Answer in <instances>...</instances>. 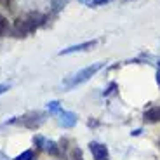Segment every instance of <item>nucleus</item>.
Instances as JSON below:
<instances>
[{
	"label": "nucleus",
	"instance_id": "nucleus-1",
	"mask_svg": "<svg viewBox=\"0 0 160 160\" xmlns=\"http://www.w3.org/2000/svg\"><path fill=\"white\" fill-rule=\"evenodd\" d=\"M103 68V63H96V64H91V66H87V68L80 70V72H77L75 75H72L70 78H66L63 82V87L64 89H73L77 87V85L84 84V82H87L91 77H94L99 70Z\"/></svg>",
	"mask_w": 160,
	"mask_h": 160
},
{
	"label": "nucleus",
	"instance_id": "nucleus-2",
	"mask_svg": "<svg viewBox=\"0 0 160 160\" xmlns=\"http://www.w3.org/2000/svg\"><path fill=\"white\" fill-rule=\"evenodd\" d=\"M38 14H28L26 18H23V19H18L16 24H14V33H16V37H26L30 35L32 32H35L37 24H38Z\"/></svg>",
	"mask_w": 160,
	"mask_h": 160
},
{
	"label": "nucleus",
	"instance_id": "nucleus-3",
	"mask_svg": "<svg viewBox=\"0 0 160 160\" xmlns=\"http://www.w3.org/2000/svg\"><path fill=\"white\" fill-rule=\"evenodd\" d=\"M12 122H18V124L24 125V127H28V129H37L44 122V115L40 112H32V113H26V115L19 117V120H12Z\"/></svg>",
	"mask_w": 160,
	"mask_h": 160
},
{
	"label": "nucleus",
	"instance_id": "nucleus-4",
	"mask_svg": "<svg viewBox=\"0 0 160 160\" xmlns=\"http://www.w3.org/2000/svg\"><path fill=\"white\" fill-rule=\"evenodd\" d=\"M89 148H91V153L94 157V160H108V150H106L104 144L94 141V143L89 144Z\"/></svg>",
	"mask_w": 160,
	"mask_h": 160
},
{
	"label": "nucleus",
	"instance_id": "nucleus-5",
	"mask_svg": "<svg viewBox=\"0 0 160 160\" xmlns=\"http://www.w3.org/2000/svg\"><path fill=\"white\" fill-rule=\"evenodd\" d=\"M96 44H98L96 40H91V42H84V44L72 45V47H68V49H63V51H61L59 54L63 56V54H72V52H82V51H87V49H92Z\"/></svg>",
	"mask_w": 160,
	"mask_h": 160
},
{
	"label": "nucleus",
	"instance_id": "nucleus-6",
	"mask_svg": "<svg viewBox=\"0 0 160 160\" xmlns=\"http://www.w3.org/2000/svg\"><path fill=\"white\" fill-rule=\"evenodd\" d=\"M59 124L66 129H72L73 125L77 124V115L72 112H61L59 115Z\"/></svg>",
	"mask_w": 160,
	"mask_h": 160
},
{
	"label": "nucleus",
	"instance_id": "nucleus-7",
	"mask_svg": "<svg viewBox=\"0 0 160 160\" xmlns=\"http://www.w3.org/2000/svg\"><path fill=\"white\" fill-rule=\"evenodd\" d=\"M144 120H148V122H160V106H153L148 112H144Z\"/></svg>",
	"mask_w": 160,
	"mask_h": 160
},
{
	"label": "nucleus",
	"instance_id": "nucleus-8",
	"mask_svg": "<svg viewBox=\"0 0 160 160\" xmlns=\"http://www.w3.org/2000/svg\"><path fill=\"white\" fill-rule=\"evenodd\" d=\"M45 150H47L51 155H59V148H58V144L54 141H45Z\"/></svg>",
	"mask_w": 160,
	"mask_h": 160
},
{
	"label": "nucleus",
	"instance_id": "nucleus-9",
	"mask_svg": "<svg viewBox=\"0 0 160 160\" xmlns=\"http://www.w3.org/2000/svg\"><path fill=\"white\" fill-rule=\"evenodd\" d=\"M14 160H35V152H33V150H26V152H23L21 155H18Z\"/></svg>",
	"mask_w": 160,
	"mask_h": 160
},
{
	"label": "nucleus",
	"instance_id": "nucleus-10",
	"mask_svg": "<svg viewBox=\"0 0 160 160\" xmlns=\"http://www.w3.org/2000/svg\"><path fill=\"white\" fill-rule=\"evenodd\" d=\"M47 110L51 113H58L59 112V103H58V101H51V103H47Z\"/></svg>",
	"mask_w": 160,
	"mask_h": 160
},
{
	"label": "nucleus",
	"instance_id": "nucleus-11",
	"mask_svg": "<svg viewBox=\"0 0 160 160\" xmlns=\"http://www.w3.org/2000/svg\"><path fill=\"white\" fill-rule=\"evenodd\" d=\"M5 32H7V19L4 16H0V37H4Z\"/></svg>",
	"mask_w": 160,
	"mask_h": 160
},
{
	"label": "nucleus",
	"instance_id": "nucleus-12",
	"mask_svg": "<svg viewBox=\"0 0 160 160\" xmlns=\"http://www.w3.org/2000/svg\"><path fill=\"white\" fill-rule=\"evenodd\" d=\"M66 2H68V0H52V7H54V11H59Z\"/></svg>",
	"mask_w": 160,
	"mask_h": 160
},
{
	"label": "nucleus",
	"instance_id": "nucleus-13",
	"mask_svg": "<svg viewBox=\"0 0 160 160\" xmlns=\"http://www.w3.org/2000/svg\"><path fill=\"white\" fill-rule=\"evenodd\" d=\"M73 160H82V152L78 148L73 150Z\"/></svg>",
	"mask_w": 160,
	"mask_h": 160
},
{
	"label": "nucleus",
	"instance_id": "nucleus-14",
	"mask_svg": "<svg viewBox=\"0 0 160 160\" xmlns=\"http://www.w3.org/2000/svg\"><path fill=\"white\" fill-rule=\"evenodd\" d=\"M0 4L4 5L5 9H11L12 7V0H0Z\"/></svg>",
	"mask_w": 160,
	"mask_h": 160
},
{
	"label": "nucleus",
	"instance_id": "nucleus-15",
	"mask_svg": "<svg viewBox=\"0 0 160 160\" xmlns=\"http://www.w3.org/2000/svg\"><path fill=\"white\" fill-rule=\"evenodd\" d=\"M106 2H110V0H92L94 5H103V4H106Z\"/></svg>",
	"mask_w": 160,
	"mask_h": 160
},
{
	"label": "nucleus",
	"instance_id": "nucleus-16",
	"mask_svg": "<svg viewBox=\"0 0 160 160\" xmlns=\"http://www.w3.org/2000/svg\"><path fill=\"white\" fill-rule=\"evenodd\" d=\"M5 91H9V85H5V84H0V94H4Z\"/></svg>",
	"mask_w": 160,
	"mask_h": 160
},
{
	"label": "nucleus",
	"instance_id": "nucleus-17",
	"mask_svg": "<svg viewBox=\"0 0 160 160\" xmlns=\"http://www.w3.org/2000/svg\"><path fill=\"white\" fill-rule=\"evenodd\" d=\"M157 82H158V85H160V66H158V73H157Z\"/></svg>",
	"mask_w": 160,
	"mask_h": 160
}]
</instances>
